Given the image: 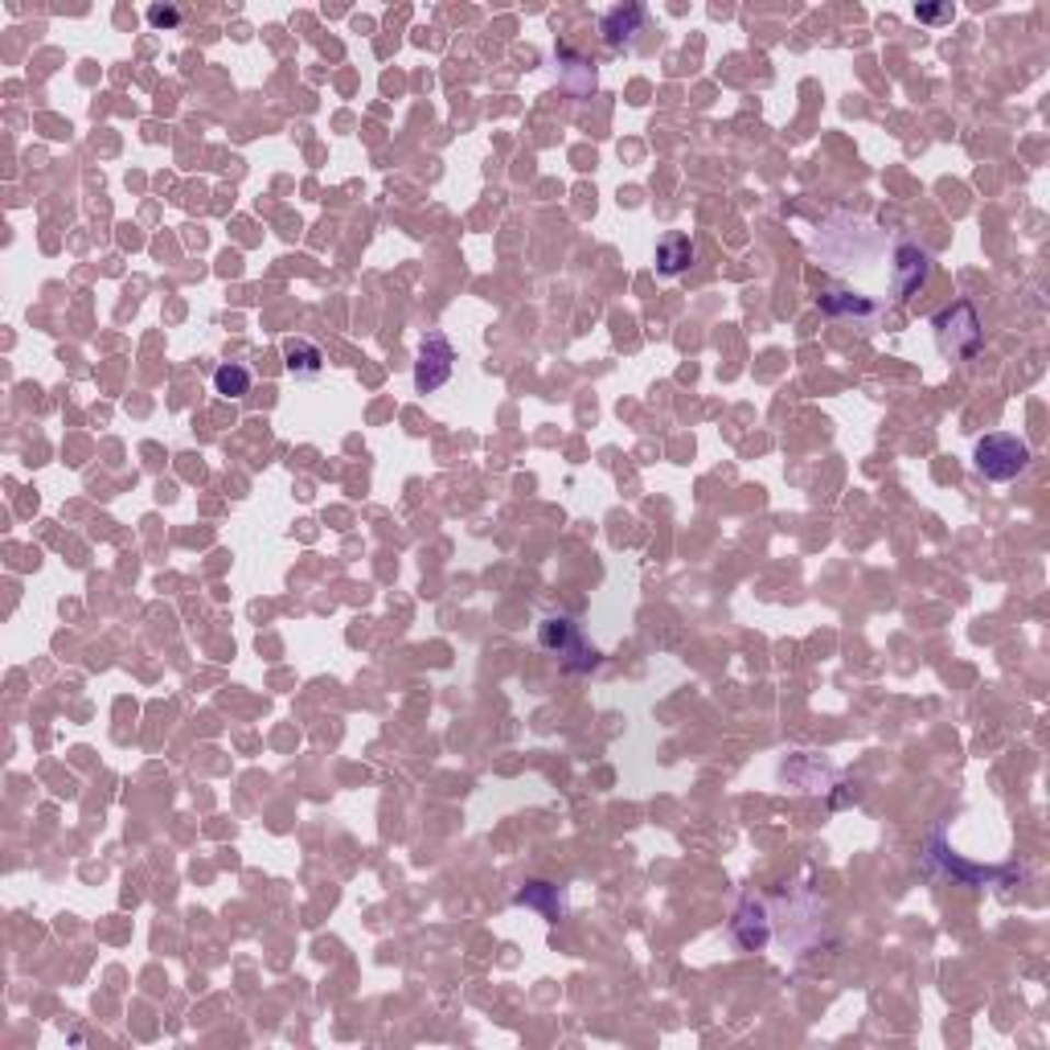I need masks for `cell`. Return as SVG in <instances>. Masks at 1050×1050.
<instances>
[{
	"label": "cell",
	"instance_id": "3",
	"mask_svg": "<svg viewBox=\"0 0 1050 1050\" xmlns=\"http://www.w3.org/2000/svg\"><path fill=\"white\" fill-rule=\"evenodd\" d=\"M538 644L558 657V665H563L566 674H587V669H596L599 665V653L583 641L579 624H571V620H563V616L542 620V628H538Z\"/></svg>",
	"mask_w": 1050,
	"mask_h": 1050
},
{
	"label": "cell",
	"instance_id": "14",
	"mask_svg": "<svg viewBox=\"0 0 1050 1050\" xmlns=\"http://www.w3.org/2000/svg\"><path fill=\"white\" fill-rule=\"evenodd\" d=\"M148 25L173 30V25H181V9H173V4H153V9H148Z\"/></svg>",
	"mask_w": 1050,
	"mask_h": 1050
},
{
	"label": "cell",
	"instance_id": "5",
	"mask_svg": "<svg viewBox=\"0 0 1050 1050\" xmlns=\"http://www.w3.org/2000/svg\"><path fill=\"white\" fill-rule=\"evenodd\" d=\"M891 280H894V296L911 300L927 280H932V255L919 251L915 242H903V247L894 251V275H891Z\"/></svg>",
	"mask_w": 1050,
	"mask_h": 1050
},
{
	"label": "cell",
	"instance_id": "7",
	"mask_svg": "<svg viewBox=\"0 0 1050 1050\" xmlns=\"http://www.w3.org/2000/svg\"><path fill=\"white\" fill-rule=\"evenodd\" d=\"M932 866H940L944 874H952L957 882H969V887H976V882H1005L1009 878V870H981V866H969L964 858H957V849H948V842H944V833H936L932 837Z\"/></svg>",
	"mask_w": 1050,
	"mask_h": 1050
},
{
	"label": "cell",
	"instance_id": "15",
	"mask_svg": "<svg viewBox=\"0 0 1050 1050\" xmlns=\"http://www.w3.org/2000/svg\"><path fill=\"white\" fill-rule=\"evenodd\" d=\"M952 4H915V16L927 21V25H940V21H952Z\"/></svg>",
	"mask_w": 1050,
	"mask_h": 1050
},
{
	"label": "cell",
	"instance_id": "9",
	"mask_svg": "<svg viewBox=\"0 0 1050 1050\" xmlns=\"http://www.w3.org/2000/svg\"><path fill=\"white\" fill-rule=\"evenodd\" d=\"M283 365H287L292 377H316L325 370V353H320V346L304 341V337H287L283 341Z\"/></svg>",
	"mask_w": 1050,
	"mask_h": 1050
},
{
	"label": "cell",
	"instance_id": "13",
	"mask_svg": "<svg viewBox=\"0 0 1050 1050\" xmlns=\"http://www.w3.org/2000/svg\"><path fill=\"white\" fill-rule=\"evenodd\" d=\"M214 391L226 394V398H242V394L251 391V370H247V365H235V361H226V365L214 370Z\"/></svg>",
	"mask_w": 1050,
	"mask_h": 1050
},
{
	"label": "cell",
	"instance_id": "11",
	"mask_svg": "<svg viewBox=\"0 0 1050 1050\" xmlns=\"http://www.w3.org/2000/svg\"><path fill=\"white\" fill-rule=\"evenodd\" d=\"M518 903H521V907L542 911L550 924H558V919L566 915L563 894H558V887H550V882H530L526 891H518Z\"/></svg>",
	"mask_w": 1050,
	"mask_h": 1050
},
{
	"label": "cell",
	"instance_id": "12",
	"mask_svg": "<svg viewBox=\"0 0 1050 1050\" xmlns=\"http://www.w3.org/2000/svg\"><path fill=\"white\" fill-rule=\"evenodd\" d=\"M821 308L829 316H858V320H870V316H878V304L866 296H854V292H821Z\"/></svg>",
	"mask_w": 1050,
	"mask_h": 1050
},
{
	"label": "cell",
	"instance_id": "1",
	"mask_svg": "<svg viewBox=\"0 0 1050 1050\" xmlns=\"http://www.w3.org/2000/svg\"><path fill=\"white\" fill-rule=\"evenodd\" d=\"M932 329H936V346L944 358H976L985 346V325L972 300H957L940 313L932 316Z\"/></svg>",
	"mask_w": 1050,
	"mask_h": 1050
},
{
	"label": "cell",
	"instance_id": "4",
	"mask_svg": "<svg viewBox=\"0 0 1050 1050\" xmlns=\"http://www.w3.org/2000/svg\"><path fill=\"white\" fill-rule=\"evenodd\" d=\"M452 370H455L452 341H448L439 329H431L424 337V346H419V361H415V391L419 394L439 391V386L452 377Z\"/></svg>",
	"mask_w": 1050,
	"mask_h": 1050
},
{
	"label": "cell",
	"instance_id": "6",
	"mask_svg": "<svg viewBox=\"0 0 1050 1050\" xmlns=\"http://www.w3.org/2000/svg\"><path fill=\"white\" fill-rule=\"evenodd\" d=\"M731 936H735V944L738 948H747V952L768 948V940H771L768 907H764L759 899H743L735 911V919H731Z\"/></svg>",
	"mask_w": 1050,
	"mask_h": 1050
},
{
	"label": "cell",
	"instance_id": "10",
	"mask_svg": "<svg viewBox=\"0 0 1050 1050\" xmlns=\"http://www.w3.org/2000/svg\"><path fill=\"white\" fill-rule=\"evenodd\" d=\"M693 242L690 235H665L657 242V271L661 275H681L693 263Z\"/></svg>",
	"mask_w": 1050,
	"mask_h": 1050
},
{
	"label": "cell",
	"instance_id": "8",
	"mask_svg": "<svg viewBox=\"0 0 1050 1050\" xmlns=\"http://www.w3.org/2000/svg\"><path fill=\"white\" fill-rule=\"evenodd\" d=\"M599 30H603V42L612 49H628L636 42V33L644 30V9L641 4H620L612 13H603Z\"/></svg>",
	"mask_w": 1050,
	"mask_h": 1050
},
{
	"label": "cell",
	"instance_id": "2",
	"mask_svg": "<svg viewBox=\"0 0 1050 1050\" xmlns=\"http://www.w3.org/2000/svg\"><path fill=\"white\" fill-rule=\"evenodd\" d=\"M1030 448H1026V439L1018 436H985L976 439V448H972V468L981 472L985 481H1014V476H1021V472L1030 468Z\"/></svg>",
	"mask_w": 1050,
	"mask_h": 1050
}]
</instances>
